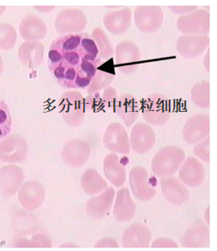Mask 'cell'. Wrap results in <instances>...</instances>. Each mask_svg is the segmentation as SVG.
<instances>
[{"instance_id":"8fae6325","label":"cell","mask_w":217,"mask_h":251,"mask_svg":"<svg viewBox=\"0 0 217 251\" xmlns=\"http://www.w3.org/2000/svg\"><path fill=\"white\" fill-rule=\"evenodd\" d=\"M131 11L129 8L109 11L103 19L104 25L108 31L114 35H121L130 27Z\"/></svg>"},{"instance_id":"5b68a950","label":"cell","mask_w":217,"mask_h":251,"mask_svg":"<svg viewBox=\"0 0 217 251\" xmlns=\"http://www.w3.org/2000/svg\"><path fill=\"white\" fill-rule=\"evenodd\" d=\"M116 63L119 70L124 74L135 72L141 61V52L132 41L120 43L116 49Z\"/></svg>"},{"instance_id":"e0dca14e","label":"cell","mask_w":217,"mask_h":251,"mask_svg":"<svg viewBox=\"0 0 217 251\" xmlns=\"http://www.w3.org/2000/svg\"><path fill=\"white\" fill-rule=\"evenodd\" d=\"M91 38L95 41L98 48L100 58L108 61L114 55V48L110 39L100 27H96L93 31Z\"/></svg>"},{"instance_id":"9a60e30c","label":"cell","mask_w":217,"mask_h":251,"mask_svg":"<svg viewBox=\"0 0 217 251\" xmlns=\"http://www.w3.org/2000/svg\"><path fill=\"white\" fill-rule=\"evenodd\" d=\"M139 109L140 105L137 99L128 94L120 97L116 103L117 113L124 120L127 127H130L139 116Z\"/></svg>"},{"instance_id":"30bf717a","label":"cell","mask_w":217,"mask_h":251,"mask_svg":"<svg viewBox=\"0 0 217 251\" xmlns=\"http://www.w3.org/2000/svg\"><path fill=\"white\" fill-rule=\"evenodd\" d=\"M155 135L152 128L145 124H139L133 128L131 145L135 152L144 154L154 146Z\"/></svg>"},{"instance_id":"ffe728a7","label":"cell","mask_w":217,"mask_h":251,"mask_svg":"<svg viewBox=\"0 0 217 251\" xmlns=\"http://www.w3.org/2000/svg\"><path fill=\"white\" fill-rule=\"evenodd\" d=\"M114 76V73L111 74V73L105 72L104 70H99L97 68L96 74L90 83V89L87 90L88 92L91 94L96 90H101L102 88L107 86L112 81Z\"/></svg>"},{"instance_id":"5bb4252c","label":"cell","mask_w":217,"mask_h":251,"mask_svg":"<svg viewBox=\"0 0 217 251\" xmlns=\"http://www.w3.org/2000/svg\"><path fill=\"white\" fill-rule=\"evenodd\" d=\"M204 175L205 173L204 167L193 157H190L187 160L179 173L180 179L192 187L201 184L204 179Z\"/></svg>"},{"instance_id":"ba28073f","label":"cell","mask_w":217,"mask_h":251,"mask_svg":"<svg viewBox=\"0 0 217 251\" xmlns=\"http://www.w3.org/2000/svg\"><path fill=\"white\" fill-rule=\"evenodd\" d=\"M105 146L114 152L128 154L130 151V144L127 134L123 126L119 124L109 126L104 135Z\"/></svg>"},{"instance_id":"d6986e66","label":"cell","mask_w":217,"mask_h":251,"mask_svg":"<svg viewBox=\"0 0 217 251\" xmlns=\"http://www.w3.org/2000/svg\"><path fill=\"white\" fill-rule=\"evenodd\" d=\"M11 113L7 104L0 99V140L9 135L11 132Z\"/></svg>"},{"instance_id":"8992f818","label":"cell","mask_w":217,"mask_h":251,"mask_svg":"<svg viewBox=\"0 0 217 251\" xmlns=\"http://www.w3.org/2000/svg\"><path fill=\"white\" fill-rule=\"evenodd\" d=\"M177 27L184 33H207L210 29V15L205 10L179 17Z\"/></svg>"},{"instance_id":"4fadbf2b","label":"cell","mask_w":217,"mask_h":251,"mask_svg":"<svg viewBox=\"0 0 217 251\" xmlns=\"http://www.w3.org/2000/svg\"><path fill=\"white\" fill-rule=\"evenodd\" d=\"M209 134V118L206 115H195L187 122L184 126V135L188 144L201 140Z\"/></svg>"},{"instance_id":"44dd1931","label":"cell","mask_w":217,"mask_h":251,"mask_svg":"<svg viewBox=\"0 0 217 251\" xmlns=\"http://www.w3.org/2000/svg\"><path fill=\"white\" fill-rule=\"evenodd\" d=\"M203 151L201 152L199 151L195 153L197 156L200 157L204 161L209 162V139H208L201 144L197 145L195 148V151Z\"/></svg>"},{"instance_id":"7c38bea8","label":"cell","mask_w":217,"mask_h":251,"mask_svg":"<svg viewBox=\"0 0 217 251\" xmlns=\"http://www.w3.org/2000/svg\"><path fill=\"white\" fill-rule=\"evenodd\" d=\"M81 62L76 68V88L86 89L90 86L96 74L97 68L101 65V60H96L91 56L81 53Z\"/></svg>"},{"instance_id":"7a4b0ae2","label":"cell","mask_w":217,"mask_h":251,"mask_svg":"<svg viewBox=\"0 0 217 251\" xmlns=\"http://www.w3.org/2000/svg\"><path fill=\"white\" fill-rule=\"evenodd\" d=\"M140 107L145 120L154 125L165 124L170 118L169 101L161 94H153L144 99Z\"/></svg>"},{"instance_id":"ac0fdd59","label":"cell","mask_w":217,"mask_h":251,"mask_svg":"<svg viewBox=\"0 0 217 251\" xmlns=\"http://www.w3.org/2000/svg\"><path fill=\"white\" fill-rule=\"evenodd\" d=\"M192 99L199 107L206 108L209 106V83L204 81L197 84L192 91Z\"/></svg>"},{"instance_id":"2e32d148","label":"cell","mask_w":217,"mask_h":251,"mask_svg":"<svg viewBox=\"0 0 217 251\" xmlns=\"http://www.w3.org/2000/svg\"><path fill=\"white\" fill-rule=\"evenodd\" d=\"M119 157L110 154L104 162V170L105 176L116 186H121L125 179V170L123 166L118 163Z\"/></svg>"},{"instance_id":"277c9868","label":"cell","mask_w":217,"mask_h":251,"mask_svg":"<svg viewBox=\"0 0 217 251\" xmlns=\"http://www.w3.org/2000/svg\"><path fill=\"white\" fill-rule=\"evenodd\" d=\"M135 20L140 31L145 33L155 32L163 25L164 11L158 6H140L135 10Z\"/></svg>"},{"instance_id":"9c48e42d","label":"cell","mask_w":217,"mask_h":251,"mask_svg":"<svg viewBox=\"0 0 217 251\" xmlns=\"http://www.w3.org/2000/svg\"><path fill=\"white\" fill-rule=\"evenodd\" d=\"M210 40L206 35H188L180 37L177 43V50L185 57H196L205 51Z\"/></svg>"},{"instance_id":"52a82bcc","label":"cell","mask_w":217,"mask_h":251,"mask_svg":"<svg viewBox=\"0 0 217 251\" xmlns=\"http://www.w3.org/2000/svg\"><path fill=\"white\" fill-rule=\"evenodd\" d=\"M87 20L80 10L72 9L61 11L56 22V28L60 33L79 32L85 29Z\"/></svg>"},{"instance_id":"6da1fadb","label":"cell","mask_w":217,"mask_h":251,"mask_svg":"<svg viewBox=\"0 0 217 251\" xmlns=\"http://www.w3.org/2000/svg\"><path fill=\"white\" fill-rule=\"evenodd\" d=\"M184 157V151L180 148L172 146L164 148L153 159V172L159 176L171 175L178 170Z\"/></svg>"},{"instance_id":"3957f363","label":"cell","mask_w":217,"mask_h":251,"mask_svg":"<svg viewBox=\"0 0 217 251\" xmlns=\"http://www.w3.org/2000/svg\"><path fill=\"white\" fill-rule=\"evenodd\" d=\"M61 115L70 126H80L85 119V99L77 91L66 93L61 99Z\"/></svg>"}]
</instances>
